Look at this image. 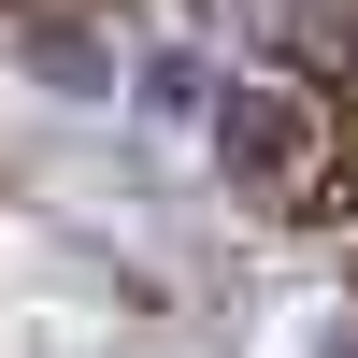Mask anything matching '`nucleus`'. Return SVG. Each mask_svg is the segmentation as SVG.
<instances>
[{"mask_svg":"<svg viewBox=\"0 0 358 358\" xmlns=\"http://www.w3.org/2000/svg\"><path fill=\"white\" fill-rule=\"evenodd\" d=\"M229 172H244L258 201H287V215H344V187H358V129H344L330 86L258 72L244 101H229Z\"/></svg>","mask_w":358,"mask_h":358,"instance_id":"f257e3e1","label":"nucleus"},{"mask_svg":"<svg viewBox=\"0 0 358 358\" xmlns=\"http://www.w3.org/2000/svg\"><path fill=\"white\" fill-rule=\"evenodd\" d=\"M273 72H301V86H358V0H273Z\"/></svg>","mask_w":358,"mask_h":358,"instance_id":"f03ea898","label":"nucleus"},{"mask_svg":"<svg viewBox=\"0 0 358 358\" xmlns=\"http://www.w3.org/2000/svg\"><path fill=\"white\" fill-rule=\"evenodd\" d=\"M344 229H358V187H344Z\"/></svg>","mask_w":358,"mask_h":358,"instance_id":"7ed1b4c3","label":"nucleus"}]
</instances>
